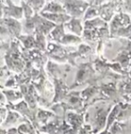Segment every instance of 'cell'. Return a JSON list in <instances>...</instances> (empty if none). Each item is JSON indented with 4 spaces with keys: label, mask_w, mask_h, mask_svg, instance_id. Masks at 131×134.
Segmentation results:
<instances>
[{
    "label": "cell",
    "mask_w": 131,
    "mask_h": 134,
    "mask_svg": "<svg viewBox=\"0 0 131 134\" xmlns=\"http://www.w3.org/2000/svg\"><path fill=\"white\" fill-rule=\"evenodd\" d=\"M113 105L95 107V113L93 118V134H98L103 131L107 126V120Z\"/></svg>",
    "instance_id": "obj_1"
},
{
    "label": "cell",
    "mask_w": 131,
    "mask_h": 134,
    "mask_svg": "<svg viewBox=\"0 0 131 134\" xmlns=\"http://www.w3.org/2000/svg\"><path fill=\"white\" fill-rule=\"evenodd\" d=\"M85 119H86V113H79L74 112V111H69L67 113V121L75 131H79L81 127L85 124Z\"/></svg>",
    "instance_id": "obj_2"
},
{
    "label": "cell",
    "mask_w": 131,
    "mask_h": 134,
    "mask_svg": "<svg viewBox=\"0 0 131 134\" xmlns=\"http://www.w3.org/2000/svg\"><path fill=\"white\" fill-rule=\"evenodd\" d=\"M20 120L29 121L28 119H26V118H24L23 116H22L19 113L15 112V111L8 110L7 118H5V120L4 121L3 123H1V128H4V129H7V130L10 129V128H14L15 125Z\"/></svg>",
    "instance_id": "obj_3"
},
{
    "label": "cell",
    "mask_w": 131,
    "mask_h": 134,
    "mask_svg": "<svg viewBox=\"0 0 131 134\" xmlns=\"http://www.w3.org/2000/svg\"><path fill=\"white\" fill-rule=\"evenodd\" d=\"M109 131L111 134H128L131 132V127L128 122L117 121Z\"/></svg>",
    "instance_id": "obj_4"
},
{
    "label": "cell",
    "mask_w": 131,
    "mask_h": 134,
    "mask_svg": "<svg viewBox=\"0 0 131 134\" xmlns=\"http://www.w3.org/2000/svg\"><path fill=\"white\" fill-rule=\"evenodd\" d=\"M131 118V104H123L121 103V110L118 116V121H128Z\"/></svg>",
    "instance_id": "obj_5"
},
{
    "label": "cell",
    "mask_w": 131,
    "mask_h": 134,
    "mask_svg": "<svg viewBox=\"0 0 131 134\" xmlns=\"http://www.w3.org/2000/svg\"><path fill=\"white\" fill-rule=\"evenodd\" d=\"M2 92L7 96V102L11 103V104H14L15 102H17L19 100H22V98L23 97V94H22V92L20 93L17 91H13V90H8V91H2Z\"/></svg>",
    "instance_id": "obj_6"
},
{
    "label": "cell",
    "mask_w": 131,
    "mask_h": 134,
    "mask_svg": "<svg viewBox=\"0 0 131 134\" xmlns=\"http://www.w3.org/2000/svg\"><path fill=\"white\" fill-rule=\"evenodd\" d=\"M78 134H93V126L91 124L85 123L79 130Z\"/></svg>",
    "instance_id": "obj_7"
},
{
    "label": "cell",
    "mask_w": 131,
    "mask_h": 134,
    "mask_svg": "<svg viewBox=\"0 0 131 134\" xmlns=\"http://www.w3.org/2000/svg\"><path fill=\"white\" fill-rule=\"evenodd\" d=\"M7 134H20L19 131H18V128H10L7 130Z\"/></svg>",
    "instance_id": "obj_8"
},
{
    "label": "cell",
    "mask_w": 131,
    "mask_h": 134,
    "mask_svg": "<svg viewBox=\"0 0 131 134\" xmlns=\"http://www.w3.org/2000/svg\"><path fill=\"white\" fill-rule=\"evenodd\" d=\"M1 134H7V130L1 128Z\"/></svg>",
    "instance_id": "obj_9"
}]
</instances>
